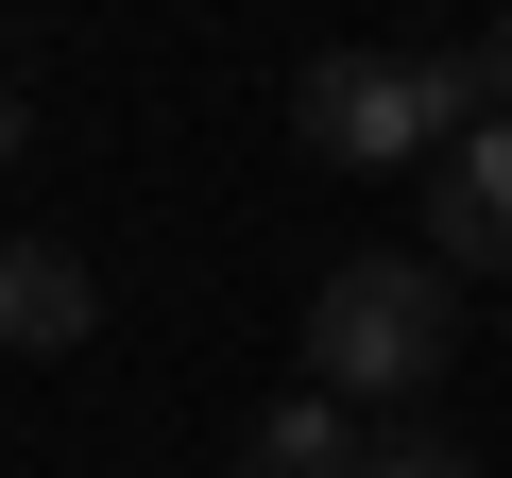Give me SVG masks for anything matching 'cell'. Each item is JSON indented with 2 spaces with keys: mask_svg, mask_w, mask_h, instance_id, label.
<instances>
[{
  "mask_svg": "<svg viewBox=\"0 0 512 478\" xmlns=\"http://www.w3.org/2000/svg\"><path fill=\"white\" fill-rule=\"evenodd\" d=\"M444 359H461V274L444 257H342L308 291V393H342L359 427L444 393Z\"/></svg>",
  "mask_w": 512,
  "mask_h": 478,
  "instance_id": "cell-1",
  "label": "cell"
},
{
  "mask_svg": "<svg viewBox=\"0 0 512 478\" xmlns=\"http://www.w3.org/2000/svg\"><path fill=\"white\" fill-rule=\"evenodd\" d=\"M291 120H308V154H342V171H410V154H444V137L478 120V69H461V52H308Z\"/></svg>",
  "mask_w": 512,
  "mask_h": 478,
  "instance_id": "cell-2",
  "label": "cell"
},
{
  "mask_svg": "<svg viewBox=\"0 0 512 478\" xmlns=\"http://www.w3.org/2000/svg\"><path fill=\"white\" fill-rule=\"evenodd\" d=\"M427 257L444 274H512V120H461L427 154Z\"/></svg>",
  "mask_w": 512,
  "mask_h": 478,
  "instance_id": "cell-3",
  "label": "cell"
},
{
  "mask_svg": "<svg viewBox=\"0 0 512 478\" xmlns=\"http://www.w3.org/2000/svg\"><path fill=\"white\" fill-rule=\"evenodd\" d=\"M86 325H103V274L69 239H0V359H69Z\"/></svg>",
  "mask_w": 512,
  "mask_h": 478,
  "instance_id": "cell-4",
  "label": "cell"
},
{
  "mask_svg": "<svg viewBox=\"0 0 512 478\" xmlns=\"http://www.w3.org/2000/svg\"><path fill=\"white\" fill-rule=\"evenodd\" d=\"M359 444H376V427H359L342 393H308V376H291L274 410H239V478H359Z\"/></svg>",
  "mask_w": 512,
  "mask_h": 478,
  "instance_id": "cell-5",
  "label": "cell"
},
{
  "mask_svg": "<svg viewBox=\"0 0 512 478\" xmlns=\"http://www.w3.org/2000/svg\"><path fill=\"white\" fill-rule=\"evenodd\" d=\"M359 478H478V444H444V427H376Z\"/></svg>",
  "mask_w": 512,
  "mask_h": 478,
  "instance_id": "cell-6",
  "label": "cell"
},
{
  "mask_svg": "<svg viewBox=\"0 0 512 478\" xmlns=\"http://www.w3.org/2000/svg\"><path fill=\"white\" fill-rule=\"evenodd\" d=\"M461 69H478V120H512V18H495V35L461 52Z\"/></svg>",
  "mask_w": 512,
  "mask_h": 478,
  "instance_id": "cell-7",
  "label": "cell"
},
{
  "mask_svg": "<svg viewBox=\"0 0 512 478\" xmlns=\"http://www.w3.org/2000/svg\"><path fill=\"white\" fill-rule=\"evenodd\" d=\"M0 171H35V86L0 69Z\"/></svg>",
  "mask_w": 512,
  "mask_h": 478,
  "instance_id": "cell-8",
  "label": "cell"
}]
</instances>
